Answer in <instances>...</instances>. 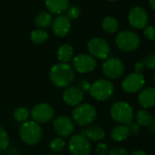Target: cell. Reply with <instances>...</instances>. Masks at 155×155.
Segmentation results:
<instances>
[{
  "label": "cell",
  "instance_id": "obj_1",
  "mask_svg": "<svg viewBox=\"0 0 155 155\" xmlns=\"http://www.w3.org/2000/svg\"><path fill=\"white\" fill-rule=\"evenodd\" d=\"M51 82L58 88H68L75 79L73 68L68 63L55 64L49 71Z\"/></svg>",
  "mask_w": 155,
  "mask_h": 155
},
{
  "label": "cell",
  "instance_id": "obj_2",
  "mask_svg": "<svg viewBox=\"0 0 155 155\" xmlns=\"http://www.w3.org/2000/svg\"><path fill=\"white\" fill-rule=\"evenodd\" d=\"M110 116L112 120L121 125H129L133 121L134 110L126 101H117L110 107Z\"/></svg>",
  "mask_w": 155,
  "mask_h": 155
},
{
  "label": "cell",
  "instance_id": "obj_3",
  "mask_svg": "<svg viewBox=\"0 0 155 155\" xmlns=\"http://www.w3.org/2000/svg\"><path fill=\"white\" fill-rule=\"evenodd\" d=\"M97 117V110L94 106L84 103L78 105L72 111V120L79 126H88L91 124Z\"/></svg>",
  "mask_w": 155,
  "mask_h": 155
},
{
  "label": "cell",
  "instance_id": "obj_4",
  "mask_svg": "<svg viewBox=\"0 0 155 155\" xmlns=\"http://www.w3.org/2000/svg\"><path fill=\"white\" fill-rule=\"evenodd\" d=\"M92 98L99 101H106L110 100L114 93L113 83L107 79H100L91 85L89 90Z\"/></svg>",
  "mask_w": 155,
  "mask_h": 155
},
{
  "label": "cell",
  "instance_id": "obj_5",
  "mask_svg": "<svg viewBox=\"0 0 155 155\" xmlns=\"http://www.w3.org/2000/svg\"><path fill=\"white\" fill-rule=\"evenodd\" d=\"M19 134L21 140L25 143L34 145L40 141L42 138V129L38 122L34 120H27L21 125Z\"/></svg>",
  "mask_w": 155,
  "mask_h": 155
},
{
  "label": "cell",
  "instance_id": "obj_6",
  "mask_svg": "<svg viewBox=\"0 0 155 155\" xmlns=\"http://www.w3.org/2000/svg\"><path fill=\"white\" fill-rule=\"evenodd\" d=\"M115 43L120 50L125 52H131L139 48L140 39L135 32L130 30H122L116 36Z\"/></svg>",
  "mask_w": 155,
  "mask_h": 155
},
{
  "label": "cell",
  "instance_id": "obj_7",
  "mask_svg": "<svg viewBox=\"0 0 155 155\" xmlns=\"http://www.w3.org/2000/svg\"><path fill=\"white\" fill-rule=\"evenodd\" d=\"M125 66L123 62L115 57L108 58L102 64V72L110 80H117L124 72Z\"/></svg>",
  "mask_w": 155,
  "mask_h": 155
},
{
  "label": "cell",
  "instance_id": "obj_8",
  "mask_svg": "<svg viewBox=\"0 0 155 155\" xmlns=\"http://www.w3.org/2000/svg\"><path fill=\"white\" fill-rule=\"evenodd\" d=\"M68 150L72 155H90L91 142L82 134H76L68 141Z\"/></svg>",
  "mask_w": 155,
  "mask_h": 155
},
{
  "label": "cell",
  "instance_id": "obj_9",
  "mask_svg": "<svg viewBox=\"0 0 155 155\" xmlns=\"http://www.w3.org/2000/svg\"><path fill=\"white\" fill-rule=\"evenodd\" d=\"M88 49L94 58L107 59L110 54V47L109 43L101 38H93L88 44Z\"/></svg>",
  "mask_w": 155,
  "mask_h": 155
},
{
  "label": "cell",
  "instance_id": "obj_10",
  "mask_svg": "<svg viewBox=\"0 0 155 155\" xmlns=\"http://www.w3.org/2000/svg\"><path fill=\"white\" fill-rule=\"evenodd\" d=\"M145 85V78L141 73L132 72L121 82L122 90L127 93H136L142 90Z\"/></svg>",
  "mask_w": 155,
  "mask_h": 155
},
{
  "label": "cell",
  "instance_id": "obj_11",
  "mask_svg": "<svg viewBox=\"0 0 155 155\" xmlns=\"http://www.w3.org/2000/svg\"><path fill=\"white\" fill-rule=\"evenodd\" d=\"M55 111L52 106L48 103L41 102L37 104L31 110V116L33 120L38 123H46L52 120Z\"/></svg>",
  "mask_w": 155,
  "mask_h": 155
},
{
  "label": "cell",
  "instance_id": "obj_12",
  "mask_svg": "<svg viewBox=\"0 0 155 155\" xmlns=\"http://www.w3.org/2000/svg\"><path fill=\"white\" fill-rule=\"evenodd\" d=\"M73 67L80 73H89L95 69L96 59L89 54H79L73 58Z\"/></svg>",
  "mask_w": 155,
  "mask_h": 155
},
{
  "label": "cell",
  "instance_id": "obj_13",
  "mask_svg": "<svg viewBox=\"0 0 155 155\" xmlns=\"http://www.w3.org/2000/svg\"><path fill=\"white\" fill-rule=\"evenodd\" d=\"M128 20L130 27L134 29H142L148 23L147 12L141 7H134L129 12Z\"/></svg>",
  "mask_w": 155,
  "mask_h": 155
},
{
  "label": "cell",
  "instance_id": "obj_14",
  "mask_svg": "<svg viewBox=\"0 0 155 155\" xmlns=\"http://www.w3.org/2000/svg\"><path fill=\"white\" fill-rule=\"evenodd\" d=\"M53 128L59 136L68 137L74 131V123L67 116H58L53 121Z\"/></svg>",
  "mask_w": 155,
  "mask_h": 155
},
{
  "label": "cell",
  "instance_id": "obj_15",
  "mask_svg": "<svg viewBox=\"0 0 155 155\" xmlns=\"http://www.w3.org/2000/svg\"><path fill=\"white\" fill-rule=\"evenodd\" d=\"M71 22L66 15L58 16L52 22V31L55 36L63 38L67 36L70 30Z\"/></svg>",
  "mask_w": 155,
  "mask_h": 155
},
{
  "label": "cell",
  "instance_id": "obj_16",
  "mask_svg": "<svg viewBox=\"0 0 155 155\" xmlns=\"http://www.w3.org/2000/svg\"><path fill=\"white\" fill-rule=\"evenodd\" d=\"M83 100V92L78 87H68L63 93V101L68 106H78Z\"/></svg>",
  "mask_w": 155,
  "mask_h": 155
},
{
  "label": "cell",
  "instance_id": "obj_17",
  "mask_svg": "<svg viewBox=\"0 0 155 155\" xmlns=\"http://www.w3.org/2000/svg\"><path fill=\"white\" fill-rule=\"evenodd\" d=\"M138 102L142 109L147 110L155 106V88L148 87L140 91L138 96Z\"/></svg>",
  "mask_w": 155,
  "mask_h": 155
},
{
  "label": "cell",
  "instance_id": "obj_18",
  "mask_svg": "<svg viewBox=\"0 0 155 155\" xmlns=\"http://www.w3.org/2000/svg\"><path fill=\"white\" fill-rule=\"evenodd\" d=\"M45 5L49 12L60 15L68 8L69 0H44Z\"/></svg>",
  "mask_w": 155,
  "mask_h": 155
},
{
  "label": "cell",
  "instance_id": "obj_19",
  "mask_svg": "<svg viewBox=\"0 0 155 155\" xmlns=\"http://www.w3.org/2000/svg\"><path fill=\"white\" fill-rule=\"evenodd\" d=\"M81 134L85 136L89 140L99 141L105 137V130L99 125H92L87 129L82 130Z\"/></svg>",
  "mask_w": 155,
  "mask_h": 155
},
{
  "label": "cell",
  "instance_id": "obj_20",
  "mask_svg": "<svg viewBox=\"0 0 155 155\" xmlns=\"http://www.w3.org/2000/svg\"><path fill=\"white\" fill-rule=\"evenodd\" d=\"M130 136V130L127 125H117L110 131L111 139L116 142H122Z\"/></svg>",
  "mask_w": 155,
  "mask_h": 155
},
{
  "label": "cell",
  "instance_id": "obj_21",
  "mask_svg": "<svg viewBox=\"0 0 155 155\" xmlns=\"http://www.w3.org/2000/svg\"><path fill=\"white\" fill-rule=\"evenodd\" d=\"M135 119H136V123L140 126V127H150L151 121H152V115L150 114V112H149L147 110L141 109L139 110L136 112L135 115Z\"/></svg>",
  "mask_w": 155,
  "mask_h": 155
},
{
  "label": "cell",
  "instance_id": "obj_22",
  "mask_svg": "<svg viewBox=\"0 0 155 155\" xmlns=\"http://www.w3.org/2000/svg\"><path fill=\"white\" fill-rule=\"evenodd\" d=\"M52 19L53 18H52V16L50 13L42 11L36 16L35 24L38 28H41V29L48 28L52 25V22H53Z\"/></svg>",
  "mask_w": 155,
  "mask_h": 155
},
{
  "label": "cell",
  "instance_id": "obj_23",
  "mask_svg": "<svg viewBox=\"0 0 155 155\" xmlns=\"http://www.w3.org/2000/svg\"><path fill=\"white\" fill-rule=\"evenodd\" d=\"M73 48L68 44H63L58 48V58L62 63H68L73 58Z\"/></svg>",
  "mask_w": 155,
  "mask_h": 155
},
{
  "label": "cell",
  "instance_id": "obj_24",
  "mask_svg": "<svg viewBox=\"0 0 155 155\" xmlns=\"http://www.w3.org/2000/svg\"><path fill=\"white\" fill-rule=\"evenodd\" d=\"M101 27L105 32L110 33V34L116 33L120 28V25H119L118 20L115 18L110 17V16H108V17L103 18L102 23H101Z\"/></svg>",
  "mask_w": 155,
  "mask_h": 155
},
{
  "label": "cell",
  "instance_id": "obj_25",
  "mask_svg": "<svg viewBox=\"0 0 155 155\" xmlns=\"http://www.w3.org/2000/svg\"><path fill=\"white\" fill-rule=\"evenodd\" d=\"M30 38L32 40L33 43L37 44V45H40L45 43L48 38V34L47 31H45L44 29L41 28H37L34 29L31 34H30Z\"/></svg>",
  "mask_w": 155,
  "mask_h": 155
},
{
  "label": "cell",
  "instance_id": "obj_26",
  "mask_svg": "<svg viewBox=\"0 0 155 155\" xmlns=\"http://www.w3.org/2000/svg\"><path fill=\"white\" fill-rule=\"evenodd\" d=\"M30 115L29 110L27 108L24 107H20L18 108L15 111H14V118L16 120L20 121V122H25L28 120V117Z\"/></svg>",
  "mask_w": 155,
  "mask_h": 155
},
{
  "label": "cell",
  "instance_id": "obj_27",
  "mask_svg": "<svg viewBox=\"0 0 155 155\" xmlns=\"http://www.w3.org/2000/svg\"><path fill=\"white\" fill-rule=\"evenodd\" d=\"M65 145H66L65 140L62 137H58V138H55L54 140H52V141L49 144V148L54 152H59L64 149Z\"/></svg>",
  "mask_w": 155,
  "mask_h": 155
},
{
  "label": "cell",
  "instance_id": "obj_28",
  "mask_svg": "<svg viewBox=\"0 0 155 155\" xmlns=\"http://www.w3.org/2000/svg\"><path fill=\"white\" fill-rule=\"evenodd\" d=\"M9 145V138L7 131L0 125V151L5 150Z\"/></svg>",
  "mask_w": 155,
  "mask_h": 155
},
{
  "label": "cell",
  "instance_id": "obj_29",
  "mask_svg": "<svg viewBox=\"0 0 155 155\" xmlns=\"http://www.w3.org/2000/svg\"><path fill=\"white\" fill-rule=\"evenodd\" d=\"M144 65V68L152 70L155 69V54H149L147 55L141 61Z\"/></svg>",
  "mask_w": 155,
  "mask_h": 155
},
{
  "label": "cell",
  "instance_id": "obj_30",
  "mask_svg": "<svg viewBox=\"0 0 155 155\" xmlns=\"http://www.w3.org/2000/svg\"><path fill=\"white\" fill-rule=\"evenodd\" d=\"M81 8L79 7L72 6L67 9V15L66 16L69 19H76L81 16Z\"/></svg>",
  "mask_w": 155,
  "mask_h": 155
},
{
  "label": "cell",
  "instance_id": "obj_31",
  "mask_svg": "<svg viewBox=\"0 0 155 155\" xmlns=\"http://www.w3.org/2000/svg\"><path fill=\"white\" fill-rule=\"evenodd\" d=\"M143 34L148 40L155 41V27L154 26H146L144 28Z\"/></svg>",
  "mask_w": 155,
  "mask_h": 155
},
{
  "label": "cell",
  "instance_id": "obj_32",
  "mask_svg": "<svg viewBox=\"0 0 155 155\" xmlns=\"http://www.w3.org/2000/svg\"><path fill=\"white\" fill-rule=\"evenodd\" d=\"M107 155H129L127 150L122 147H114L109 150Z\"/></svg>",
  "mask_w": 155,
  "mask_h": 155
},
{
  "label": "cell",
  "instance_id": "obj_33",
  "mask_svg": "<svg viewBox=\"0 0 155 155\" xmlns=\"http://www.w3.org/2000/svg\"><path fill=\"white\" fill-rule=\"evenodd\" d=\"M95 151L98 155H107L109 152V149L105 143H99L95 148Z\"/></svg>",
  "mask_w": 155,
  "mask_h": 155
},
{
  "label": "cell",
  "instance_id": "obj_34",
  "mask_svg": "<svg viewBox=\"0 0 155 155\" xmlns=\"http://www.w3.org/2000/svg\"><path fill=\"white\" fill-rule=\"evenodd\" d=\"M127 126H128V129H129V130H130V134L137 135V134L139 133V131H140V126H139L136 122L132 121L131 123H130V124L127 125Z\"/></svg>",
  "mask_w": 155,
  "mask_h": 155
},
{
  "label": "cell",
  "instance_id": "obj_35",
  "mask_svg": "<svg viewBox=\"0 0 155 155\" xmlns=\"http://www.w3.org/2000/svg\"><path fill=\"white\" fill-rule=\"evenodd\" d=\"M144 68H144V65H143V63L141 61L136 62L134 64V70H135L136 73H141Z\"/></svg>",
  "mask_w": 155,
  "mask_h": 155
},
{
  "label": "cell",
  "instance_id": "obj_36",
  "mask_svg": "<svg viewBox=\"0 0 155 155\" xmlns=\"http://www.w3.org/2000/svg\"><path fill=\"white\" fill-rule=\"evenodd\" d=\"M130 155H147V154L142 150H136L132 151Z\"/></svg>",
  "mask_w": 155,
  "mask_h": 155
},
{
  "label": "cell",
  "instance_id": "obj_37",
  "mask_svg": "<svg viewBox=\"0 0 155 155\" xmlns=\"http://www.w3.org/2000/svg\"><path fill=\"white\" fill-rule=\"evenodd\" d=\"M150 130L151 133L153 135H155V118L152 119V121H151V123L150 125Z\"/></svg>",
  "mask_w": 155,
  "mask_h": 155
},
{
  "label": "cell",
  "instance_id": "obj_38",
  "mask_svg": "<svg viewBox=\"0 0 155 155\" xmlns=\"http://www.w3.org/2000/svg\"><path fill=\"white\" fill-rule=\"evenodd\" d=\"M81 88H82V90H84V91H89L90 88H91V85H90L87 81H84V82L81 83Z\"/></svg>",
  "mask_w": 155,
  "mask_h": 155
},
{
  "label": "cell",
  "instance_id": "obj_39",
  "mask_svg": "<svg viewBox=\"0 0 155 155\" xmlns=\"http://www.w3.org/2000/svg\"><path fill=\"white\" fill-rule=\"evenodd\" d=\"M149 3H150V8L155 10V0H149Z\"/></svg>",
  "mask_w": 155,
  "mask_h": 155
},
{
  "label": "cell",
  "instance_id": "obj_40",
  "mask_svg": "<svg viewBox=\"0 0 155 155\" xmlns=\"http://www.w3.org/2000/svg\"><path fill=\"white\" fill-rule=\"evenodd\" d=\"M153 81L155 83V72H154V75H153Z\"/></svg>",
  "mask_w": 155,
  "mask_h": 155
},
{
  "label": "cell",
  "instance_id": "obj_41",
  "mask_svg": "<svg viewBox=\"0 0 155 155\" xmlns=\"http://www.w3.org/2000/svg\"><path fill=\"white\" fill-rule=\"evenodd\" d=\"M108 1H110V2H114V1H117V0H108Z\"/></svg>",
  "mask_w": 155,
  "mask_h": 155
},
{
  "label": "cell",
  "instance_id": "obj_42",
  "mask_svg": "<svg viewBox=\"0 0 155 155\" xmlns=\"http://www.w3.org/2000/svg\"><path fill=\"white\" fill-rule=\"evenodd\" d=\"M50 155H57V154H50Z\"/></svg>",
  "mask_w": 155,
  "mask_h": 155
},
{
  "label": "cell",
  "instance_id": "obj_43",
  "mask_svg": "<svg viewBox=\"0 0 155 155\" xmlns=\"http://www.w3.org/2000/svg\"><path fill=\"white\" fill-rule=\"evenodd\" d=\"M154 152H155V146H154Z\"/></svg>",
  "mask_w": 155,
  "mask_h": 155
},
{
  "label": "cell",
  "instance_id": "obj_44",
  "mask_svg": "<svg viewBox=\"0 0 155 155\" xmlns=\"http://www.w3.org/2000/svg\"><path fill=\"white\" fill-rule=\"evenodd\" d=\"M0 155H2V154H0Z\"/></svg>",
  "mask_w": 155,
  "mask_h": 155
}]
</instances>
